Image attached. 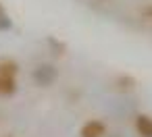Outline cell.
Listing matches in <instances>:
<instances>
[{"instance_id":"obj_4","label":"cell","mask_w":152,"mask_h":137,"mask_svg":"<svg viewBox=\"0 0 152 137\" xmlns=\"http://www.w3.org/2000/svg\"><path fill=\"white\" fill-rule=\"evenodd\" d=\"M17 91V79L15 77H0V98L13 96Z\"/></svg>"},{"instance_id":"obj_5","label":"cell","mask_w":152,"mask_h":137,"mask_svg":"<svg viewBox=\"0 0 152 137\" xmlns=\"http://www.w3.org/2000/svg\"><path fill=\"white\" fill-rule=\"evenodd\" d=\"M19 73V65L11 58H4L0 60V77H17Z\"/></svg>"},{"instance_id":"obj_2","label":"cell","mask_w":152,"mask_h":137,"mask_svg":"<svg viewBox=\"0 0 152 137\" xmlns=\"http://www.w3.org/2000/svg\"><path fill=\"white\" fill-rule=\"evenodd\" d=\"M34 79H36V83H38V85L46 87V85H50V83L56 79V69H54V67H50V65H42L40 69H36Z\"/></svg>"},{"instance_id":"obj_6","label":"cell","mask_w":152,"mask_h":137,"mask_svg":"<svg viewBox=\"0 0 152 137\" xmlns=\"http://www.w3.org/2000/svg\"><path fill=\"white\" fill-rule=\"evenodd\" d=\"M115 83H117V89H121V91H131V89H135V85H137V81H135L131 75H119Z\"/></svg>"},{"instance_id":"obj_7","label":"cell","mask_w":152,"mask_h":137,"mask_svg":"<svg viewBox=\"0 0 152 137\" xmlns=\"http://www.w3.org/2000/svg\"><path fill=\"white\" fill-rule=\"evenodd\" d=\"M142 17L144 19H152V4H148V7L142 9Z\"/></svg>"},{"instance_id":"obj_8","label":"cell","mask_w":152,"mask_h":137,"mask_svg":"<svg viewBox=\"0 0 152 137\" xmlns=\"http://www.w3.org/2000/svg\"><path fill=\"white\" fill-rule=\"evenodd\" d=\"M4 17V11H2V4H0V19H2Z\"/></svg>"},{"instance_id":"obj_3","label":"cell","mask_w":152,"mask_h":137,"mask_svg":"<svg viewBox=\"0 0 152 137\" xmlns=\"http://www.w3.org/2000/svg\"><path fill=\"white\" fill-rule=\"evenodd\" d=\"M135 131L142 137H152V116L148 114H137L135 116Z\"/></svg>"},{"instance_id":"obj_1","label":"cell","mask_w":152,"mask_h":137,"mask_svg":"<svg viewBox=\"0 0 152 137\" xmlns=\"http://www.w3.org/2000/svg\"><path fill=\"white\" fill-rule=\"evenodd\" d=\"M104 135H106V125L98 118L83 123L79 129V137H104Z\"/></svg>"}]
</instances>
